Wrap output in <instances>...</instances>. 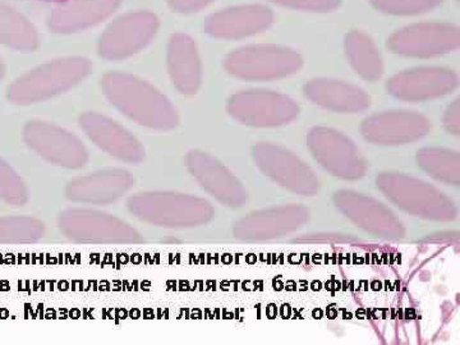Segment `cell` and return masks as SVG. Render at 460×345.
<instances>
[{"label":"cell","mask_w":460,"mask_h":345,"mask_svg":"<svg viewBox=\"0 0 460 345\" xmlns=\"http://www.w3.org/2000/svg\"><path fill=\"white\" fill-rule=\"evenodd\" d=\"M102 86L111 104L138 124L155 129H171L177 124L174 108L151 84L133 75L108 74Z\"/></svg>","instance_id":"cell-1"},{"label":"cell","mask_w":460,"mask_h":345,"mask_svg":"<svg viewBox=\"0 0 460 345\" xmlns=\"http://www.w3.org/2000/svg\"><path fill=\"white\" fill-rule=\"evenodd\" d=\"M91 65L83 58H68L33 69L9 86L8 99L16 104H32L53 98L89 75Z\"/></svg>","instance_id":"cell-2"},{"label":"cell","mask_w":460,"mask_h":345,"mask_svg":"<svg viewBox=\"0 0 460 345\" xmlns=\"http://www.w3.org/2000/svg\"><path fill=\"white\" fill-rule=\"evenodd\" d=\"M59 228L66 237L80 243L131 244L141 242L137 230L129 224L87 208H74L60 214Z\"/></svg>","instance_id":"cell-3"},{"label":"cell","mask_w":460,"mask_h":345,"mask_svg":"<svg viewBox=\"0 0 460 345\" xmlns=\"http://www.w3.org/2000/svg\"><path fill=\"white\" fill-rule=\"evenodd\" d=\"M23 137L31 150L51 164L81 169L89 162V153L83 142L59 127L31 122L25 127Z\"/></svg>","instance_id":"cell-4"},{"label":"cell","mask_w":460,"mask_h":345,"mask_svg":"<svg viewBox=\"0 0 460 345\" xmlns=\"http://www.w3.org/2000/svg\"><path fill=\"white\" fill-rule=\"evenodd\" d=\"M128 210L142 222L160 226H183L208 217L206 206L196 199L177 198L166 193H140L129 198Z\"/></svg>","instance_id":"cell-5"},{"label":"cell","mask_w":460,"mask_h":345,"mask_svg":"<svg viewBox=\"0 0 460 345\" xmlns=\"http://www.w3.org/2000/svg\"><path fill=\"white\" fill-rule=\"evenodd\" d=\"M157 27L159 21L148 12L120 17L100 39V56L111 60L131 57L146 47L155 35Z\"/></svg>","instance_id":"cell-6"},{"label":"cell","mask_w":460,"mask_h":345,"mask_svg":"<svg viewBox=\"0 0 460 345\" xmlns=\"http://www.w3.org/2000/svg\"><path fill=\"white\" fill-rule=\"evenodd\" d=\"M301 59L298 54L287 48L251 47L234 51L226 60L230 74L242 78L279 77L298 68Z\"/></svg>","instance_id":"cell-7"},{"label":"cell","mask_w":460,"mask_h":345,"mask_svg":"<svg viewBox=\"0 0 460 345\" xmlns=\"http://www.w3.org/2000/svg\"><path fill=\"white\" fill-rule=\"evenodd\" d=\"M459 27L452 23H419L398 30L389 39L395 53L413 57H432L459 47Z\"/></svg>","instance_id":"cell-8"},{"label":"cell","mask_w":460,"mask_h":345,"mask_svg":"<svg viewBox=\"0 0 460 345\" xmlns=\"http://www.w3.org/2000/svg\"><path fill=\"white\" fill-rule=\"evenodd\" d=\"M80 123L90 140L109 155L131 164H140L144 160L145 150L140 142L114 120L104 115L87 113L81 117Z\"/></svg>","instance_id":"cell-9"},{"label":"cell","mask_w":460,"mask_h":345,"mask_svg":"<svg viewBox=\"0 0 460 345\" xmlns=\"http://www.w3.org/2000/svg\"><path fill=\"white\" fill-rule=\"evenodd\" d=\"M135 180L124 169H109L75 178L66 186V198L90 205H109L132 189Z\"/></svg>","instance_id":"cell-10"},{"label":"cell","mask_w":460,"mask_h":345,"mask_svg":"<svg viewBox=\"0 0 460 345\" xmlns=\"http://www.w3.org/2000/svg\"><path fill=\"white\" fill-rule=\"evenodd\" d=\"M274 13L263 5H243L224 9L208 18L205 31L217 39H241L268 30Z\"/></svg>","instance_id":"cell-11"},{"label":"cell","mask_w":460,"mask_h":345,"mask_svg":"<svg viewBox=\"0 0 460 345\" xmlns=\"http://www.w3.org/2000/svg\"><path fill=\"white\" fill-rule=\"evenodd\" d=\"M229 111L244 123L275 124L290 119L296 107L289 100L272 93H247L230 100Z\"/></svg>","instance_id":"cell-12"},{"label":"cell","mask_w":460,"mask_h":345,"mask_svg":"<svg viewBox=\"0 0 460 345\" xmlns=\"http://www.w3.org/2000/svg\"><path fill=\"white\" fill-rule=\"evenodd\" d=\"M120 0H75L57 9L49 18V26L56 32H75L96 25L111 16Z\"/></svg>","instance_id":"cell-13"},{"label":"cell","mask_w":460,"mask_h":345,"mask_svg":"<svg viewBox=\"0 0 460 345\" xmlns=\"http://www.w3.org/2000/svg\"><path fill=\"white\" fill-rule=\"evenodd\" d=\"M169 71L175 86L183 93L198 90L201 81V65L195 42L184 33L172 36L168 49Z\"/></svg>","instance_id":"cell-14"},{"label":"cell","mask_w":460,"mask_h":345,"mask_svg":"<svg viewBox=\"0 0 460 345\" xmlns=\"http://www.w3.org/2000/svg\"><path fill=\"white\" fill-rule=\"evenodd\" d=\"M456 78L450 72L440 69H423L395 77L390 90L399 98L420 100L434 98L452 90Z\"/></svg>","instance_id":"cell-15"},{"label":"cell","mask_w":460,"mask_h":345,"mask_svg":"<svg viewBox=\"0 0 460 345\" xmlns=\"http://www.w3.org/2000/svg\"><path fill=\"white\" fill-rule=\"evenodd\" d=\"M426 126L428 124L419 115L389 114L370 120L366 132L377 140H402L420 135Z\"/></svg>","instance_id":"cell-16"},{"label":"cell","mask_w":460,"mask_h":345,"mask_svg":"<svg viewBox=\"0 0 460 345\" xmlns=\"http://www.w3.org/2000/svg\"><path fill=\"white\" fill-rule=\"evenodd\" d=\"M0 42L13 49L31 51L38 48L39 35L25 17L0 4Z\"/></svg>","instance_id":"cell-17"},{"label":"cell","mask_w":460,"mask_h":345,"mask_svg":"<svg viewBox=\"0 0 460 345\" xmlns=\"http://www.w3.org/2000/svg\"><path fill=\"white\" fill-rule=\"evenodd\" d=\"M307 93L314 102L339 111H359L367 105L365 93L347 84L314 83L308 86Z\"/></svg>","instance_id":"cell-18"},{"label":"cell","mask_w":460,"mask_h":345,"mask_svg":"<svg viewBox=\"0 0 460 345\" xmlns=\"http://www.w3.org/2000/svg\"><path fill=\"white\" fill-rule=\"evenodd\" d=\"M345 47H347L348 57L359 74L367 78H376L380 75V54L374 41L366 33L361 31L348 33Z\"/></svg>","instance_id":"cell-19"},{"label":"cell","mask_w":460,"mask_h":345,"mask_svg":"<svg viewBox=\"0 0 460 345\" xmlns=\"http://www.w3.org/2000/svg\"><path fill=\"white\" fill-rule=\"evenodd\" d=\"M44 223L35 217H0V244L33 243L42 238Z\"/></svg>","instance_id":"cell-20"},{"label":"cell","mask_w":460,"mask_h":345,"mask_svg":"<svg viewBox=\"0 0 460 345\" xmlns=\"http://www.w3.org/2000/svg\"><path fill=\"white\" fill-rule=\"evenodd\" d=\"M0 199L11 206H23L29 199V192L22 178L7 162L0 157Z\"/></svg>","instance_id":"cell-21"},{"label":"cell","mask_w":460,"mask_h":345,"mask_svg":"<svg viewBox=\"0 0 460 345\" xmlns=\"http://www.w3.org/2000/svg\"><path fill=\"white\" fill-rule=\"evenodd\" d=\"M441 2L443 0H371L377 11L394 16L425 13L440 5Z\"/></svg>","instance_id":"cell-22"},{"label":"cell","mask_w":460,"mask_h":345,"mask_svg":"<svg viewBox=\"0 0 460 345\" xmlns=\"http://www.w3.org/2000/svg\"><path fill=\"white\" fill-rule=\"evenodd\" d=\"M284 7L301 9L310 12H330L341 4V0H270Z\"/></svg>","instance_id":"cell-23"},{"label":"cell","mask_w":460,"mask_h":345,"mask_svg":"<svg viewBox=\"0 0 460 345\" xmlns=\"http://www.w3.org/2000/svg\"><path fill=\"white\" fill-rule=\"evenodd\" d=\"M169 5L172 11L180 13H190V12H198L210 4L213 0H168Z\"/></svg>","instance_id":"cell-24"},{"label":"cell","mask_w":460,"mask_h":345,"mask_svg":"<svg viewBox=\"0 0 460 345\" xmlns=\"http://www.w3.org/2000/svg\"><path fill=\"white\" fill-rule=\"evenodd\" d=\"M3 75H4V66H3L2 59H0V80H2Z\"/></svg>","instance_id":"cell-25"},{"label":"cell","mask_w":460,"mask_h":345,"mask_svg":"<svg viewBox=\"0 0 460 345\" xmlns=\"http://www.w3.org/2000/svg\"><path fill=\"white\" fill-rule=\"evenodd\" d=\"M49 2H66V0H49Z\"/></svg>","instance_id":"cell-26"}]
</instances>
